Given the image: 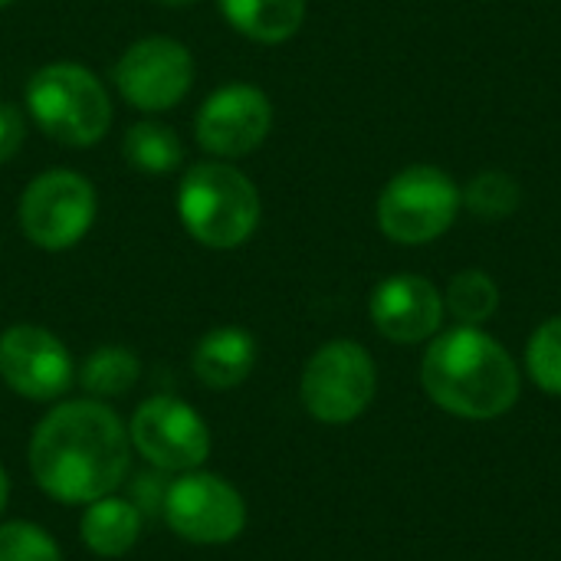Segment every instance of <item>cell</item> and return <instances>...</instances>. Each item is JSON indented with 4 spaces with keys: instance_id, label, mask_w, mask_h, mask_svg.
Instances as JSON below:
<instances>
[{
    "instance_id": "obj_1",
    "label": "cell",
    "mask_w": 561,
    "mask_h": 561,
    "mask_svg": "<svg viewBox=\"0 0 561 561\" xmlns=\"http://www.w3.org/2000/svg\"><path fill=\"white\" fill-rule=\"evenodd\" d=\"M128 454V431L112 408L99 401H66L33 431L30 470L46 496L89 506L122 486Z\"/></svg>"
},
{
    "instance_id": "obj_2",
    "label": "cell",
    "mask_w": 561,
    "mask_h": 561,
    "mask_svg": "<svg viewBox=\"0 0 561 561\" xmlns=\"http://www.w3.org/2000/svg\"><path fill=\"white\" fill-rule=\"evenodd\" d=\"M427 398L463 421H493L519 401V368L513 355L477 325L437 335L421 362Z\"/></svg>"
},
{
    "instance_id": "obj_3",
    "label": "cell",
    "mask_w": 561,
    "mask_h": 561,
    "mask_svg": "<svg viewBox=\"0 0 561 561\" xmlns=\"http://www.w3.org/2000/svg\"><path fill=\"white\" fill-rule=\"evenodd\" d=\"M260 214V191L240 168L227 161H201L184 171L178 187V217L197 243L210 250H233L256 233Z\"/></svg>"
},
{
    "instance_id": "obj_4",
    "label": "cell",
    "mask_w": 561,
    "mask_h": 561,
    "mask_svg": "<svg viewBox=\"0 0 561 561\" xmlns=\"http://www.w3.org/2000/svg\"><path fill=\"white\" fill-rule=\"evenodd\" d=\"M33 122L59 145L89 148L112 125V102L102 79L79 62H49L26 82Z\"/></svg>"
},
{
    "instance_id": "obj_5",
    "label": "cell",
    "mask_w": 561,
    "mask_h": 561,
    "mask_svg": "<svg viewBox=\"0 0 561 561\" xmlns=\"http://www.w3.org/2000/svg\"><path fill=\"white\" fill-rule=\"evenodd\" d=\"M457 181L434 168L414 164L388 181L378 197V227L388 240L404 247H421L444 237L460 214Z\"/></svg>"
},
{
    "instance_id": "obj_6",
    "label": "cell",
    "mask_w": 561,
    "mask_h": 561,
    "mask_svg": "<svg viewBox=\"0 0 561 561\" xmlns=\"http://www.w3.org/2000/svg\"><path fill=\"white\" fill-rule=\"evenodd\" d=\"M378 391V371L358 342L335 339L322 345L302 371V404L322 424H348L368 411Z\"/></svg>"
},
{
    "instance_id": "obj_7",
    "label": "cell",
    "mask_w": 561,
    "mask_h": 561,
    "mask_svg": "<svg viewBox=\"0 0 561 561\" xmlns=\"http://www.w3.org/2000/svg\"><path fill=\"white\" fill-rule=\"evenodd\" d=\"M20 230L39 250L76 247L95 220V187L79 171L53 168L20 194Z\"/></svg>"
},
{
    "instance_id": "obj_8",
    "label": "cell",
    "mask_w": 561,
    "mask_h": 561,
    "mask_svg": "<svg viewBox=\"0 0 561 561\" xmlns=\"http://www.w3.org/2000/svg\"><path fill=\"white\" fill-rule=\"evenodd\" d=\"M168 526L194 546H227L247 526V503L214 473H184L168 483L161 500Z\"/></svg>"
},
{
    "instance_id": "obj_9",
    "label": "cell",
    "mask_w": 561,
    "mask_h": 561,
    "mask_svg": "<svg viewBox=\"0 0 561 561\" xmlns=\"http://www.w3.org/2000/svg\"><path fill=\"white\" fill-rule=\"evenodd\" d=\"M194 82L191 49L171 36H145L115 62V85L125 102L141 112L174 108Z\"/></svg>"
},
{
    "instance_id": "obj_10",
    "label": "cell",
    "mask_w": 561,
    "mask_h": 561,
    "mask_svg": "<svg viewBox=\"0 0 561 561\" xmlns=\"http://www.w3.org/2000/svg\"><path fill=\"white\" fill-rule=\"evenodd\" d=\"M128 440L158 470H197L210 454V431L201 414L178 398H148L135 417Z\"/></svg>"
},
{
    "instance_id": "obj_11",
    "label": "cell",
    "mask_w": 561,
    "mask_h": 561,
    "mask_svg": "<svg viewBox=\"0 0 561 561\" xmlns=\"http://www.w3.org/2000/svg\"><path fill=\"white\" fill-rule=\"evenodd\" d=\"M270 125H273L270 95L250 82H230L204 99L194 131L207 154L243 158L266 141Z\"/></svg>"
},
{
    "instance_id": "obj_12",
    "label": "cell",
    "mask_w": 561,
    "mask_h": 561,
    "mask_svg": "<svg viewBox=\"0 0 561 561\" xmlns=\"http://www.w3.org/2000/svg\"><path fill=\"white\" fill-rule=\"evenodd\" d=\"M0 378L30 401H53L72 385L76 365L53 332L13 325L0 335Z\"/></svg>"
},
{
    "instance_id": "obj_13",
    "label": "cell",
    "mask_w": 561,
    "mask_h": 561,
    "mask_svg": "<svg viewBox=\"0 0 561 561\" xmlns=\"http://www.w3.org/2000/svg\"><path fill=\"white\" fill-rule=\"evenodd\" d=\"M368 309L375 329L398 345L427 342L444 322V296L417 273H398L378 283Z\"/></svg>"
},
{
    "instance_id": "obj_14",
    "label": "cell",
    "mask_w": 561,
    "mask_h": 561,
    "mask_svg": "<svg viewBox=\"0 0 561 561\" xmlns=\"http://www.w3.org/2000/svg\"><path fill=\"white\" fill-rule=\"evenodd\" d=\"M256 365V339L240 325L207 332L194 348V375L217 391L237 388Z\"/></svg>"
},
{
    "instance_id": "obj_15",
    "label": "cell",
    "mask_w": 561,
    "mask_h": 561,
    "mask_svg": "<svg viewBox=\"0 0 561 561\" xmlns=\"http://www.w3.org/2000/svg\"><path fill=\"white\" fill-rule=\"evenodd\" d=\"M227 23L256 39V43H283L299 33L306 20V0H217Z\"/></svg>"
},
{
    "instance_id": "obj_16",
    "label": "cell",
    "mask_w": 561,
    "mask_h": 561,
    "mask_svg": "<svg viewBox=\"0 0 561 561\" xmlns=\"http://www.w3.org/2000/svg\"><path fill=\"white\" fill-rule=\"evenodd\" d=\"M79 533H82V542H85L95 556H102V559H118V556H125V552L138 542L141 513H138L128 500L102 496V500L89 503V510L82 513Z\"/></svg>"
},
{
    "instance_id": "obj_17",
    "label": "cell",
    "mask_w": 561,
    "mask_h": 561,
    "mask_svg": "<svg viewBox=\"0 0 561 561\" xmlns=\"http://www.w3.org/2000/svg\"><path fill=\"white\" fill-rule=\"evenodd\" d=\"M122 154L131 168H138L145 174H168L184 161V145L171 125L138 122L125 131Z\"/></svg>"
},
{
    "instance_id": "obj_18",
    "label": "cell",
    "mask_w": 561,
    "mask_h": 561,
    "mask_svg": "<svg viewBox=\"0 0 561 561\" xmlns=\"http://www.w3.org/2000/svg\"><path fill=\"white\" fill-rule=\"evenodd\" d=\"M444 309L460 325H483L500 309V286L483 270H463L450 279Z\"/></svg>"
},
{
    "instance_id": "obj_19",
    "label": "cell",
    "mask_w": 561,
    "mask_h": 561,
    "mask_svg": "<svg viewBox=\"0 0 561 561\" xmlns=\"http://www.w3.org/2000/svg\"><path fill=\"white\" fill-rule=\"evenodd\" d=\"M141 375V365L138 358L122 348V345H105V348H95L85 365H82V388L99 394V398H118L125 391L135 388Z\"/></svg>"
},
{
    "instance_id": "obj_20",
    "label": "cell",
    "mask_w": 561,
    "mask_h": 561,
    "mask_svg": "<svg viewBox=\"0 0 561 561\" xmlns=\"http://www.w3.org/2000/svg\"><path fill=\"white\" fill-rule=\"evenodd\" d=\"M519 184L506 171H483L463 187V204L480 220H506L519 210Z\"/></svg>"
},
{
    "instance_id": "obj_21",
    "label": "cell",
    "mask_w": 561,
    "mask_h": 561,
    "mask_svg": "<svg viewBox=\"0 0 561 561\" xmlns=\"http://www.w3.org/2000/svg\"><path fill=\"white\" fill-rule=\"evenodd\" d=\"M526 368L529 378L546 391L561 398V316L542 322L526 348Z\"/></svg>"
},
{
    "instance_id": "obj_22",
    "label": "cell",
    "mask_w": 561,
    "mask_h": 561,
    "mask_svg": "<svg viewBox=\"0 0 561 561\" xmlns=\"http://www.w3.org/2000/svg\"><path fill=\"white\" fill-rule=\"evenodd\" d=\"M0 561H62L59 546L49 533L33 523H3L0 526Z\"/></svg>"
},
{
    "instance_id": "obj_23",
    "label": "cell",
    "mask_w": 561,
    "mask_h": 561,
    "mask_svg": "<svg viewBox=\"0 0 561 561\" xmlns=\"http://www.w3.org/2000/svg\"><path fill=\"white\" fill-rule=\"evenodd\" d=\"M26 138L23 112L10 102H0V164H7Z\"/></svg>"
},
{
    "instance_id": "obj_24",
    "label": "cell",
    "mask_w": 561,
    "mask_h": 561,
    "mask_svg": "<svg viewBox=\"0 0 561 561\" xmlns=\"http://www.w3.org/2000/svg\"><path fill=\"white\" fill-rule=\"evenodd\" d=\"M3 506H7V473L0 467V513H3Z\"/></svg>"
},
{
    "instance_id": "obj_25",
    "label": "cell",
    "mask_w": 561,
    "mask_h": 561,
    "mask_svg": "<svg viewBox=\"0 0 561 561\" xmlns=\"http://www.w3.org/2000/svg\"><path fill=\"white\" fill-rule=\"evenodd\" d=\"M154 3H161V7H191L197 0H154Z\"/></svg>"
},
{
    "instance_id": "obj_26",
    "label": "cell",
    "mask_w": 561,
    "mask_h": 561,
    "mask_svg": "<svg viewBox=\"0 0 561 561\" xmlns=\"http://www.w3.org/2000/svg\"><path fill=\"white\" fill-rule=\"evenodd\" d=\"M10 3H13V0H0V7H10Z\"/></svg>"
}]
</instances>
